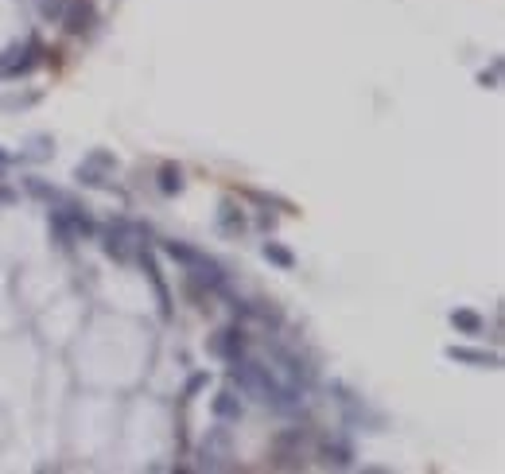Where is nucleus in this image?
Wrapping results in <instances>:
<instances>
[{"label": "nucleus", "instance_id": "1", "mask_svg": "<svg viewBox=\"0 0 505 474\" xmlns=\"http://www.w3.org/2000/svg\"><path fill=\"white\" fill-rule=\"evenodd\" d=\"M39 8L47 12V16H59V12H62V0H39Z\"/></svg>", "mask_w": 505, "mask_h": 474}, {"label": "nucleus", "instance_id": "2", "mask_svg": "<svg viewBox=\"0 0 505 474\" xmlns=\"http://www.w3.org/2000/svg\"><path fill=\"white\" fill-rule=\"evenodd\" d=\"M454 323H459V327H471V331H474V327H478V319H474V315H466V311H463V315H454Z\"/></svg>", "mask_w": 505, "mask_h": 474}]
</instances>
